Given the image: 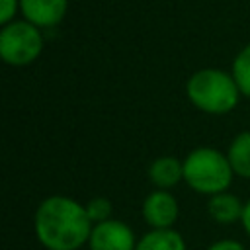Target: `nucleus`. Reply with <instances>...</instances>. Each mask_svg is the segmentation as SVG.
I'll return each mask as SVG.
<instances>
[{
	"instance_id": "1",
	"label": "nucleus",
	"mask_w": 250,
	"mask_h": 250,
	"mask_svg": "<svg viewBox=\"0 0 250 250\" xmlns=\"http://www.w3.org/2000/svg\"><path fill=\"white\" fill-rule=\"evenodd\" d=\"M92 229L86 207L64 195L47 197L35 211V234L47 250H78Z\"/></svg>"
},
{
	"instance_id": "2",
	"label": "nucleus",
	"mask_w": 250,
	"mask_h": 250,
	"mask_svg": "<svg viewBox=\"0 0 250 250\" xmlns=\"http://www.w3.org/2000/svg\"><path fill=\"white\" fill-rule=\"evenodd\" d=\"M186 92L197 109L213 115L229 113L234 109L240 98V90L232 74L219 68H203L193 72L186 84Z\"/></svg>"
},
{
	"instance_id": "3",
	"label": "nucleus",
	"mask_w": 250,
	"mask_h": 250,
	"mask_svg": "<svg viewBox=\"0 0 250 250\" xmlns=\"http://www.w3.org/2000/svg\"><path fill=\"white\" fill-rule=\"evenodd\" d=\"M232 174L227 154L209 146L191 150L184 160V180L197 193H223L230 186Z\"/></svg>"
},
{
	"instance_id": "4",
	"label": "nucleus",
	"mask_w": 250,
	"mask_h": 250,
	"mask_svg": "<svg viewBox=\"0 0 250 250\" xmlns=\"http://www.w3.org/2000/svg\"><path fill=\"white\" fill-rule=\"evenodd\" d=\"M43 51V35L37 25L27 20H14L2 25L0 57L12 66H25L33 62Z\"/></svg>"
},
{
	"instance_id": "5",
	"label": "nucleus",
	"mask_w": 250,
	"mask_h": 250,
	"mask_svg": "<svg viewBox=\"0 0 250 250\" xmlns=\"http://www.w3.org/2000/svg\"><path fill=\"white\" fill-rule=\"evenodd\" d=\"M88 244L90 250H135L137 246L133 230L115 219L94 225Z\"/></svg>"
},
{
	"instance_id": "6",
	"label": "nucleus",
	"mask_w": 250,
	"mask_h": 250,
	"mask_svg": "<svg viewBox=\"0 0 250 250\" xmlns=\"http://www.w3.org/2000/svg\"><path fill=\"white\" fill-rule=\"evenodd\" d=\"M143 217L152 229H170L178 219V201L166 189H154L143 203Z\"/></svg>"
},
{
	"instance_id": "7",
	"label": "nucleus",
	"mask_w": 250,
	"mask_h": 250,
	"mask_svg": "<svg viewBox=\"0 0 250 250\" xmlns=\"http://www.w3.org/2000/svg\"><path fill=\"white\" fill-rule=\"evenodd\" d=\"M68 0H20V10L27 21L41 27H55L62 21Z\"/></svg>"
},
{
	"instance_id": "8",
	"label": "nucleus",
	"mask_w": 250,
	"mask_h": 250,
	"mask_svg": "<svg viewBox=\"0 0 250 250\" xmlns=\"http://www.w3.org/2000/svg\"><path fill=\"white\" fill-rule=\"evenodd\" d=\"M148 178L156 188L168 189L184 178V162H180L174 156H160L152 160L148 168Z\"/></svg>"
},
{
	"instance_id": "9",
	"label": "nucleus",
	"mask_w": 250,
	"mask_h": 250,
	"mask_svg": "<svg viewBox=\"0 0 250 250\" xmlns=\"http://www.w3.org/2000/svg\"><path fill=\"white\" fill-rule=\"evenodd\" d=\"M207 209H209V215L217 221V223H223V225H230L238 219H242V211H244V205L240 203V199L236 195H230V193H215L211 195L209 203H207Z\"/></svg>"
},
{
	"instance_id": "10",
	"label": "nucleus",
	"mask_w": 250,
	"mask_h": 250,
	"mask_svg": "<svg viewBox=\"0 0 250 250\" xmlns=\"http://www.w3.org/2000/svg\"><path fill=\"white\" fill-rule=\"evenodd\" d=\"M135 250H186V242L174 229H154L137 242Z\"/></svg>"
},
{
	"instance_id": "11",
	"label": "nucleus",
	"mask_w": 250,
	"mask_h": 250,
	"mask_svg": "<svg viewBox=\"0 0 250 250\" xmlns=\"http://www.w3.org/2000/svg\"><path fill=\"white\" fill-rule=\"evenodd\" d=\"M227 158L236 176L250 178V131H244L234 137V141L229 146Z\"/></svg>"
},
{
	"instance_id": "12",
	"label": "nucleus",
	"mask_w": 250,
	"mask_h": 250,
	"mask_svg": "<svg viewBox=\"0 0 250 250\" xmlns=\"http://www.w3.org/2000/svg\"><path fill=\"white\" fill-rule=\"evenodd\" d=\"M232 78L242 96L250 98V43L232 61Z\"/></svg>"
},
{
	"instance_id": "13",
	"label": "nucleus",
	"mask_w": 250,
	"mask_h": 250,
	"mask_svg": "<svg viewBox=\"0 0 250 250\" xmlns=\"http://www.w3.org/2000/svg\"><path fill=\"white\" fill-rule=\"evenodd\" d=\"M86 213H88V217H90V221H92L94 225L104 223V221H107L109 215H111V201L105 199V197H94V199L88 201Z\"/></svg>"
},
{
	"instance_id": "14",
	"label": "nucleus",
	"mask_w": 250,
	"mask_h": 250,
	"mask_svg": "<svg viewBox=\"0 0 250 250\" xmlns=\"http://www.w3.org/2000/svg\"><path fill=\"white\" fill-rule=\"evenodd\" d=\"M18 10H20V0H0V23L6 25L14 21Z\"/></svg>"
},
{
	"instance_id": "15",
	"label": "nucleus",
	"mask_w": 250,
	"mask_h": 250,
	"mask_svg": "<svg viewBox=\"0 0 250 250\" xmlns=\"http://www.w3.org/2000/svg\"><path fill=\"white\" fill-rule=\"evenodd\" d=\"M209 250H244V246L240 244V242H236V240H217V242H213L211 246H209Z\"/></svg>"
},
{
	"instance_id": "16",
	"label": "nucleus",
	"mask_w": 250,
	"mask_h": 250,
	"mask_svg": "<svg viewBox=\"0 0 250 250\" xmlns=\"http://www.w3.org/2000/svg\"><path fill=\"white\" fill-rule=\"evenodd\" d=\"M242 227H244V230L250 234V199L244 203V211H242Z\"/></svg>"
}]
</instances>
